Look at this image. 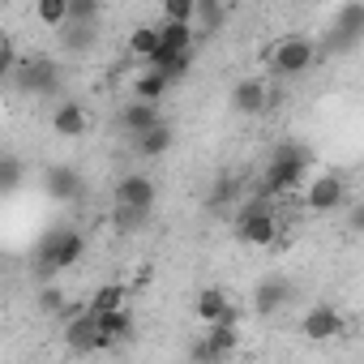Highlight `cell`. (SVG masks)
Wrapping results in <instances>:
<instances>
[{"label":"cell","instance_id":"obj_4","mask_svg":"<svg viewBox=\"0 0 364 364\" xmlns=\"http://www.w3.org/2000/svg\"><path fill=\"white\" fill-rule=\"evenodd\" d=\"M317 56H321V48H317V39H309V35H283V39H274V43L266 48V65H270L274 77H304V73H313ZM270 73H266V77H270Z\"/></svg>","mask_w":364,"mask_h":364},{"label":"cell","instance_id":"obj_2","mask_svg":"<svg viewBox=\"0 0 364 364\" xmlns=\"http://www.w3.org/2000/svg\"><path fill=\"white\" fill-rule=\"evenodd\" d=\"M82 257H86V236L77 228H56L52 236H43V245L35 249V279H39V287L56 283V274L73 270Z\"/></svg>","mask_w":364,"mask_h":364},{"label":"cell","instance_id":"obj_27","mask_svg":"<svg viewBox=\"0 0 364 364\" xmlns=\"http://www.w3.org/2000/svg\"><path fill=\"white\" fill-rule=\"evenodd\" d=\"M39 309H43V313H56V317H69V313H73V304L65 300V291H60L56 283H43V287H39Z\"/></svg>","mask_w":364,"mask_h":364},{"label":"cell","instance_id":"obj_16","mask_svg":"<svg viewBox=\"0 0 364 364\" xmlns=\"http://www.w3.org/2000/svg\"><path fill=\"white\" fill-rule=\"evenodd\" d=\"M116 120H120V129H124L129 141H133V137H141V133H150V129L163 124V107H159V103H137V99H133V103L120 107Z\"/></svg>","mask_w":364,"mask_h":364},{"label":"cell","instance_id":"obj_22","mask_svg":"<svg viewBox=\"0 0 364 364\" xmlns=\"http://www.w3.org/2000/svg\"><path fill=\"white\" fill-rule=\"evenodd\" d=\"M171 129H167V120L159 124V129H150V133H141V137H133V150L141 154V159H163L167 150H171Z\"/></svg>","mask_w":364,"mask_h":364},{"label":"cell","instance_id":"obj_28","mask_svg":"<svg viewBox=\"0 0 364 364\" xmlns=\"http://www.w3.org/2000/svg\"><path fill=\"white\" fill-rule=\"evenodd\" d=\"M60 43L69 52H90L95 48V26H65L60 31Z\"/></svg>","mask_w":364,"mask_h":364},{"label":"cell","instance_id":"obj_14","mask_svg":"<svg viewBox=\"0 0 364 364\" xmlns=\"http://www.w3.org/2000/svg\"><path fill=\"white\" fill-rule=\"evenodd\" d=\"M43 189H48V198H56L60 206H69V202H82L86 180H82V171H73V167H48V171H43Z\"/></svg>","mask_w":364,"mask_h":364},{"label":"cell","instance_id":"obj_7","mask_svg":"<svg viewBox=\"0 0 364 364\" xmlns=\"http://www.w3.org/2000/svg\"><path fill=\"white\" fill-rule=\"evenodd\" d=\"M9 77H14L18 90L31 95V99H52V95L60 90V69H56V60H43V56H22V60H14V73H9Z\"/></svg>","mask_w":364,"mask_h":364},{"label":"cell","instance_id":"obj_5","mask_svg":"<svg viewBox=\"0 0 364 364\" xmlns=\"http://www.w3.org/2000/svg\"><path fill=\"white\" fill-rule=\"evenodd\" d=\"M112 206L116 210H133V215H154L159 206V180L146 171H124L112 189Z\"/></svg>","mask_w":364,"mask_h":364},{"label":"cell","instance_id":"obj_12","mask_svg":"<svg viewBox=\"0 0 364 364\" xmlns=\"http://www.w3.org/2000/svg\"><path fill=\"white\" fill-rule=\"evenodd\" d=\"M129 338H133V313L129 309H116L107 317H95V351H116Z\"/></svg>","mask_w":364,"mask_h":364},{"label":"cell","instance_id":"obj_3","mask_svg":"<svg viewBox=\"0 0 364 364\" xmlns=\"http://www.w3.org/2000/svg\"><path fill=\"white\" fill-rule=\"evenodd\" d=\"M279 206L283 202H266V198H249L236 210V240L253 245V249H270L279 240Z\"/></svg>","mask_w":364,"mask_h":364},{"label":"cell","instance_id":"obj_21","mask_svg":"<svg viewBox=\"0 0 364 364\" xmlns=\"http://www.w3.org/2000/svg\"><path fill=\"white\" fill-rule=\"evenodd\" d=\"M167 90H171V82H167L163 73H154V69L133 73V99H137V103H163Z\"/></svg>","mask_w":364,"mask_h":364},{"label":"cell","instance_id":"obj_23","mask_svg":"<svg viewBox=\"0 0 364 364\" xmlns=\"http://www.w3.org/2000/svg\"><path fill=\"white\" fill-rule=\"evenodd\" d=\"M228 22V9L215 0H193V35H215Z\"/></svg>","mask_w":364,"mask_h":364},{"label":"cell","instance_id":"obj_19","mask_svg":"<svg viewBox=\"0 0 364 364\" xmlns=\"http://www.w3.org/2000/svg\"><path fill=\"white\" fill-rule=\"evenodd\" d=\"M364 35V5H338L334 9V43L351 48Z\"/></svg>","mask_w":364,"mask_h":364},{"label":"cell","instance_id":"obj_13","mask_svg":"<svg viewBox=\"0 0 364 364\" xmlns=\"http://www.w3.org/2000/svg\"><path fill=\"white\" fill-rule=\"evenodd\" d=\"M296 300V283L291 279H283V274H266L262 283H257V291H253V304H257V313H279V309H287Z\"/></svg>","mask_w":364,"mask_h":364},{"label":"cell","instance_id":"obj_1","mask_svg":"<svg viewBox=\"0 0 364 364\" xmlns=\"http://www.w3.org/2000/svg\"><path fill=\"white\" fill-rule=\"evenodd\" d=\"M309 176H313V154L304 146H296V141H283V146H274V154L262 167V193L257 198L291 202V198H300Z\"/></svg>","mask_w":364,"mask_h":364},{"label":"cell","instance_id":"obj_30","mask_svg":"<svg viewBox=\"0 0 364 364\" xmlns=\"http://www.w3.org/2000/svg\"><path fill=\"white\" fill-rule=\"evenodd\" d=\"M14 73V52H9V43L5 39H0V82H5Z\"/></svg>","mask_w":364,"mask_h":364},{"label":"cell","instance_id":"obj_6","mask_svg":"<svg viewBox=\"0 0 364 364\" xmlns=\"http://www.w3.org/2000/svg\"><path fill=\"white\" fill-rule=\"evenodd\" d=\"M300 202L313 215H334V210L347 206V180L338 171H313L300 189Z\"/></svg>","mask_w":364,"mask_h":364},{"label":"cell","instance_id":"obj_20","mask_svg":"<svg viewBox=\"0 0 364 364\" xmlns=\"http://www.w3.org/2000/svg\"><path fill=\"white\" fill-rule=\"evenodd\" d=\"M82 309H86L90 317H107V313H116V309H129V304H124V283H99Z\"/></svg>","mask_w":364,"mask_h":364},{"label":"cell","instance_id":"obj_15","mask_svg":"<svg viewBox=\"0 0 364 364\" xmlns=\"http://www.w3.org/2000/svg\"><path fill=\"white\" fill-rule=\"evenodd\" d=\"M52 129H56V137H86V133H90V112H86V103L60 99V103L52 107Z\"/></svg>","mask_w":364,"mask_h":364},{"label":"cell","instance_id":"obj_17","mask_svg":"<svg viewBox=\"0 0 364 364\" xmlns=\"http://www.w3.org/2000/svg\"><path fill=\"white\" fill-rule=\"evenodd\" d=\"M65 347L77 351V355L95 351V317H90L86 309H77V304H73V313L65 317Z\"/></svg>","mask_w":364,"mask_h":364},{"label":"cell","instance_id":"obj_10","mask_svg":"<svg viewBox=\"0 0 364 364\" xmlns=\"http://www.w3.org/2000/svg\"><path fill=\"white\" fill-rule=\"evenodd\" d=\"M270 99H274V86L266 73H249L232 86V112L236 116H262L270 107Z\"/></svg>","mask_w":364,"mask_h":364},{"label":"cell","instance_id":"obj_24","mask_svg":"<svg viewBox=\"0 0 364 364\" xmlns=\"http://www.w3.org/2000/svg\"><path fill=\"white\" fill-rule=\"evenodd\" d=\"M35 22L60 35L69 26V0H39V5H35Z\"/></svg>","mask_w":364,"mask_h":364},{"label":"cell","instance_id":"obj_8","mask_svg":"<svg viewBox=\"0 0 364 364\" xmlns=\"http://www.w3.org/2000/svg\"><path fill=\"white\" fill-rule=\"evenodd\" d=\"M347 334V317H343V309H334V304H309L304 309V317H300V338H309V343H338Z\"/></svg>","mask_w":364,"mask_h":364},{"label":"cell","instance_id":"obj_18","mask_svg":"<svg viewBox=\"0 0 364 364\" xmlns=\"http://www.w3.org/2000/svg\"><path fill=\"white\" fill-rule=\"evenodd\" d=\"M124 52H129V60H137L141 69L154 60V52H159V31H154V22H137L129 35H124Z\"/></svg>","mask_w":364,"mask_h":364},{"label":"cell","instance_id":"obj_11","mask_svg":"<svg viewBox=\"0 0 364 364\" xmlns=\"http://www.w3.org/2000/svg\"><path fill=\"white\" fill-rule=\"evenodd\" d=\"M193 317L202 326H236V304L223 287H202L193 300Z\"/></svg>","mask_w":364,"mask_h":364},{"label":"cell","instance_id":"obj_29","mask_svg":"<svg viewBox=\"0 0 364 364\" xmlns=\"http://www.w3.org/2000/svg\"><path fill=\"white\" fill-rule=\"evenodd\" d=\"M146 219H150V215H133V210H116V228H120V232H137V228H141Z\"/></svg>","mask_w":364,"mask_h":364},{"label":"cell","instance_id":"obj_9","mask_svg":"<svg viewBox=\"0 0 364 364\" xmlns=\"http://www.w3.org/2000/svg\"><path fill=\"white\" fill-rule=\"evenodd\" d=\"M236 343H240V330H236V326H206V330L193 338L189 355H193V364H223V360L236 351Z\"/></svg>","mask_w":364,"mask_h":364},{"label":"cell","instance_id":"obj_25","mask_svg":"<svg viewBox=\"0 0 364 364\" xmlns=\"http://www.w3.org/2000/svg\"><path fill=\"white\" fill-rule=\"evenodd\" d=\"M22 180H26V167L18 154H0V198H9L22 189Z\"/></svg>","mask_w":364,"mask_h":364},{"label":"cell","instance_id":"obj_26","mask_svg":"<svg viewBox=\"0 0 364 364\" xmlns=\"http://www.w3.org/2000/svg\"><path fill=\"white\" fill-rule=\"evenodd\" d=\"M159 22L167 26H193V0H167L159 9Z\"/></svg>","mask_w":364,"mask_h":364}]
</instances>
